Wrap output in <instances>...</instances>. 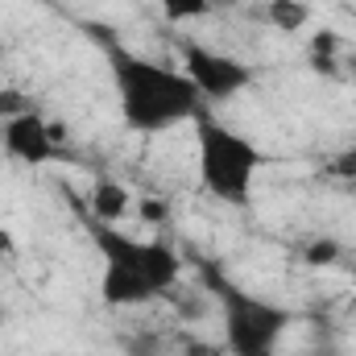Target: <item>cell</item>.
<instances>
[{
  "label": "cell",
  "mask_w": 356,
  "mask_h": 356,
  "mask_svg": "<svg viewBox=\"0 0 356 356\" xmlns=\"http://www.w3.org/2000/svg\"><path fill=\"white\" fill-rule=\"evenodd\" d=\"M83 33L95 42V50L108 63L120 120L133 133H141V137L166 133V129H178V124H191L207 108L199 99L195 83L182 71L158 63V58H145L137 50H129L108 25H83Z\"/></svg>",
  "instance_id": "1"
},
{
  "label": "cell",
  "mask_w": 356,
  "mask_h": 356,
  "mask_svg": "<svg viewBox=\"0 0 356 356\" xmlns=\"http://www.w3.org/2000/svg\"><path fill=\"white\" fill-rule=\"evenodd\" d=\"M79 211V207H75ZM88 224L95 253H99V298L104 307H145L166 298L182 277V253L170 241H137L120 232L116 224L91 220L79 211Z\"/></svg>",
  "instance_id": "2"
},
{
  "label": "cell",
  "mask_w": 356,
  "mask_h": 356,
  "mask_svg": "<svg viewBox=\"0 0 356 356\" xmlns=\"http://www.w3.org/2000/svg\"><path fill=\"white\" fill-rule=\"evenodd\" d=\"M199 286L216 298L220 307V323H224V348L228 356H277L282 336L294 323V311L269 302L261 294L245 290L232 273H224L220 261L199 257L195 261Z\"/></svg>",
  "instance_id": "3"
},
{
  "label": "cell",
  "mask_w": 356,
  "mask_h": 356,
  "mask_svg": "<svg viewBox=\"0 0 356 356\" xmlns=\"http://www.w3.org/2000/svg\"><path fill=\"white\" fill-rule=\"evenodd\" d=\"M195 124V175L203 195L228 207H249L253 203V182L266 166V154L253 137L228 129L216 120L207 108L191 120Z\"/></svg>",
  "instance_id": "4"
},
{
  "label": "cell",
  "mask_w": 356,
  "mask_h": 356,
  "mask_svg": "<svg viewBox=\"0 0 356 356\" xmlns=\"http://www.w3.org/2000/svg\"><path fill=\"white\" fill-rule=\"evenodd\" d=\"M178 54H182V75L195 83L203 104H228L253 83L249 63H241V58H232L224 50H211V46H203L195 38L178 42Z\"/></svg>",
  "instance_id": "5"
},
{
  "label": "cell",
  "mask_w": 356,
  "mask_h": 356,
  "mask_svg": "<svg viewBox=\"0 0 356 356\" xmlns=\"http://www.w3.org/2000/svg\"><path fill=\"white\" fill-rule=\"evenodd\" d=\"M0 145L8 158H17L21 166H46L58 158V129L42 116V112H25L4 120L0 129Z\"/></svg>",
  "instance_id": "6"
},
{
  "label": "cell",
  "mask_w": 356,
  "mask_h": 356,
  "mask_svg": "<svg viewBox=\"0 0 356 356\" xmlns=\"http://www.w3.org/2000/svg\"><path fill=\"white\" fill-rule=\"evenodd\" d=\"M88 211L91 220H104V224H120L129 211H133V195L124 191V182H116V178L99 175L91 182V195H88Z\"/></svg>",
  "instance_id": "7"
},
{
  "label": "cell",
  "mask_w": 356,
  "mask_h": 356,
  "mask_svg": "<svg viewBox=\"0 0 356 356\" xmlns=\"http://www.w3.org/2000/svg\"><path fill=\"white\" fill-rule=\"evenodd\" d=\"M307 63H311L315 75H323V79H340V75H344V63H340V38H336L332 29H319V33L311 38Z\"/></svg>",
  "instance_id": "8"
},
{
  "label": "cell",
  "mask_w": 356,
  "mask_h": 356,
  "mask_svg": "<svg viewBox=\"0 0 356 356\" xmlns=\"http://www.w3.org/2000/svg\"><path fill=\"white\" fill-rule=\"evenodd\" d=\"M266 21L277 33H302L311 25V4L307 0H269Z\"/></svg>",
  "instance_id": "9"
},
{
  "label": "cell",
  "mask_w": 356,
  "mask_h": 356,
  "mask_svg": "<svg viewBox=\"0 0 356 356\" xmlns=\"http://www.w3.org/2000/svg\"><path fill=\"white\" fill-rule=\"evenodd\" d=\"M162 4V17L175 21V25H186V21H199L207 13V0H158Z\"/></svg>",
  "instance_id": "10"
},
{
  "label": "cell",
  "mask_w": 356,
  "mask_h": 356,
  "mask_svg": "<svg viewBox=\"0 0 356 356\" xmlns=\"http://www.w3.org/2000/svg\"><path fill=\"white\" fill-rule=\"evenodd\" d=\"M25 112H38V108H33V99H29L25 91L13 88V83H8V88H0V124H4V120H13V116H25Z\"/></svg>",
  "instance_id": "11"
},
{
  "label": "cell",
  "mask_w": 356,
  "mask_h": 356,
  "mask_svg": "<svg viewBox=\"0 0 356 356\" xmlns=\"http://www.w3.org/2000/svg\"><path fill=\"white\" fill-rule=\"evenodd\" d=\"M340 257V245L332 241V236H319V241H311L307 249H302V261L307 266H332Z\"/></svg>",
  "instance_id": "12"
},
{
  "label": "cell",
  "mask_w": 356,
  "mask_h": 356,
  "mask_svg": "<svg viewBox=\"0 0 356 356\" xmlns=\"http://www.w3.org/2000/svg\"><path fill=\"white\" fill-rule=\"evenodd\" d=\"M178 356H228L224 344H211V340H178Z\"/></svg>",
  "instance_id": "13"
},
{
  "label": "cell",
  "mask_w": 356,
  "mask_h": 356,
  "mask_svg": "<svg viewBox=\"0 0 356 356\" xmlns=\"http://www.w3.org/2000/svg\"><path fill=\"white\" fill-rule=\"evenodd\" d=\"M137 211H141V220H149V224H166V203H162V199H141Z\"/></svg>",
  "instance_id": "14"
},
{
  "label": "cell",
  "mask_w": 356,
  "mask_h": 356,
  "mask_svg": "<svg viewBox=\"0 0 356 356\" xmlns=\"http://www.w3.org/2000/svg\"><path fill=\"white\" fill-rule=\"evenodd\" d=\"M332 175H336V178H353V182H356V149H348V154H340V158H336Z\"/></svg>",
  "instance_id": "15"
},
{
  "label": "cell",
  "mask_w": 356,
  "mask_h": 356,
  "mask_svg": "<svg viewBox=\"0 0 356 356\" xmlns=\"http://www.w3.org/2000/svg\"><path fill=\"white\" fill-rule=\"evenodd\" d=\"M307 356H344V353H340L332 340H319V344H311V348H307Z\"/></svg>",
  "instance_id": "16"
},
{
  "label": "cell",
  "mask_w": 356,
  "mask_h": 356,
  "mask_svg": "<svg viewBox=\"0 0 356 356\" xmlns=\"http://www.w3.org/2000/svg\"><path fill=\"white\" fill-rule=\"evenodd\" d=\"M224 4H232V0H207V8H224Z\"/></svg>",
  "instance_id": "17"
},
{
  "label": "cell",
  "mask_w": 356,
  "mask_h": 356,
  "mask_svg": "<svg viewBox=\"0 0 356 356\" xmlns=\"http://www.w3.org/2000/svg\"><path fill=\"white\" fill-rule=\"evenodd\" d=\"M348 75H353V83H356V67H353V71H348Z\"/></svg>",
  "instance_id": "18"
},
{
  "label": "cell",
  "mask_w": 356,
  "mask_h": 356,
  "mask_svg": "<svg viewBox=\"0 0 356 356\" xmlns=\"http://www.w3.org/2000/svg\"><path fill=\"white\" fill-rule=\"evenodd\" d=\"M0 323H4V311H0Z\"/></svg>",
  "instance_id": "19"
}]
</instances>
